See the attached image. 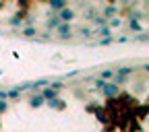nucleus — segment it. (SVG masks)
<instances>
[{"label": "nucleus", "mask_w": 149, "mask_h": 132, "mask_svg": "<svg viewBox=\"0 0 149 132\" xmlns=\"http://www.w3.org/2000/svg\"><path fill=\"white\" fill-rule=\"evenodd\" d=\"M95 85H97V89H100V93L104 97H114V95H118L120 93V87L116 85V83H112V81H95Z\"/></svg>", "instance_id": "nucleus-1"}, {"label": "nucleus", "mask_w": 149, "mask_h": 132, "mask_svg": "<svg viewBox=\"0 0 149 132\" xmlns=\"http://www.w3.org/2000/svg\"><path fill=\"white\" fill-rule=\"evenodd\" d=\"M118 12H120V8H118V4H106V6H102V17H106L108 21L110 19H114V17H118Z\"/></svg>", "instance_id": "nucleus-2"}, {"label": "nucleus", "mask_w": 149, "mask_h": 132, "mask_svg": "<svg viewBox=\"0 0 149 132\" xmlns=\"http://www.w3.org/2000/svg\"><path fill=\"white\" fill-rule=\"evenodd\" d=\"M54 31L58 33V35L62 37V39H68V37L72 35V31H74V29H72V25H70V23H60V25L56 27Z\"/></svg>", "instance_id": "nucleus-3"}, {"label": "nucleus", "mask_w": 149, "mask_h": 132, "mask_svg": "<svg viewBox=\"0 0 149 132\" xmlns=\"http://www.w3.org/2000/svg\"><path fill=\"white\" fill-rule=\"evenodd\" d=\"M56 17L60 19V23H70L72 19H74V10L66 6V8H62L60 12H56Z\"/></svg>", "instance_id": "nucleus-4"}, {"label": "nucleus", "mask_w": 149, "mask_h": 132, "mask_svg": "<svg viewBox=\"0 0 149 132\" xmlns=\"http://www.w3.org/2000/svg\"><path fill=\"white\" fill-rule=\"evenodd\" d=\"M91 35H100V39H108V37H112V29L108 25L95 27V29H91Z\"/></svg>", "instance_id": "nucleus-5"}, {"label": "nucleus", "mask_w": 149, "mask_h": 132, "mask_svg": "<svg viewBox=\"0 0 149 132\" xmlns=\"http://www.w3.org/2000/svg\"><path fill=\"white\" fill-rule=\"evenodd\" d=\"M27 89V85H17V87H13V89H8L6 93H8V99H19L23 95V91Z\"/></svg>", "instance_id": "nucleus-6"}, {"label": "nucleus", "mask_w": 149, "mask_h": 132, "mask_svg": "<svg viewBox=\"0 0 149 132\" xmlns=\"http://www.w3.org/2000/svg\"><path fill=\"white\" fill-rule=\"evenodd\" d=\"M40 95H42L46 101H54V99H58V91H54L52 87H46V89L40 93Z\"/></svg>", "instance_id": "nucleus-7"}, {"label": "nucleus", "mask_w": 149, "mask_h": 132, "mask_svg": "<svg viewBox=\"0 0 149 132\" xmlns=\"http://www.w3.org/2000/svg\"><path fill=\"white\" fill-rule=\"evenodd\" d=\"M48 6H50V10L56 15V12H60L62 8H66V2H64V0H52V2H48Z\"/></svg>", "instance_id": "nucleus-8"}, {"label": "nucleus", "mask_w": 149, "mask_h": 132, "mask_svg": "<svg viewBox=\"0 0 149 132\" xmlns=\"http://www.w3.org/2000/svg\"><path fill=\"white\" fill-rule=\"evenodd\" d=\"M29 103H31V107H42V105L46 103V99H44V97L40 95V93H35V95H33V97L29 99Z\"/></svg>", "instance_id": "nucleus-9"}, {"label": "nucleus", "mask_w": 149, "mask_h": 132, "mask_svg": "<svg viewBox=\"0 0 149 132\" xmlns=\"http://www.w3.org/2000/svg\"><path fill=\"white\" fill-rule=\"evenodd\" d=\"M100 81H110V79H114V70L112 68H104V70H100Z\"/></svg>", "instance_id": "nucleus-10"}, {"label": "nucleus", "mask_w": 149, "mask_h": 132, "mask_svg": "<svg viewBox=\"0 0 149 132\" xmlns=\"http://www.w3.org/2000/svg\"><path fill=\"white\" fill-rule=\"evenodd\" d=\"M58 25H60V19L56 17V15H52V17L48 19V21H46V27H48V29H56Z\"/></svg>", "instance_id": "nucleus-11"}, {"label": "nucleus", "mask_w": 149, "mask_h": 132, "mask_svg": "<svg viewBox=\"0 0 149 132\" xmlns=\"http://www.w3.org/2000/svg\"><path fill=\"white\" fill-rule=\"evenodd\" d=\"M108 27H110V29H120V27H122V19H120V17L110 19V21H108Z\"/></svg>", "instance_id": "nucleus-12"}, {"label": "nucleus", "mask_w": 149, "mask_h": 132, "mask_svg": "<svg viewBox=\"0 0 149 132\" xmlns=\"http://www.w3.org/2000/svg\"><path fill=\"white\" fill-rule=\"evenodd\" d=\"M21 35L23 37H33V35H37V27H23Z\"/></svg>", "instance_id": "nucleus-13"}, {"label": "nucleus", "mask_w": 149, "mask_h": 132, "mask_svg": "<svg viewBox=\"0 0 149 132\" xmlns=\"http://www.w3.org/2000/svg\"><path fill=\"white\" fill-rule=\"evenodd\" d=\"M8 25H10V27H23L25 21H23L21 17H10V19H8Z\"/></svg>", "instance_id": "nucleus-14"}, {"label": "nucleus", "mask_w": 149, "mask_h": 132, "mask_svg": "<svg viewBox=\"0 0 149 132\" xmlns=\"http://www.w3.org/2000/svg\"><path fill=\"white\" fill-rule=\"evenodd\" d=\"M91 21H93V23H95L97 27H104V25H108V19H106V17H102L100 12H97L95 17H93V19H91Z\"/></svg>", "instance_id": "nucleus-15"}, {"label": "nucleus", "mask_w": 149, "mask_h": 132, "mask_svg": "<svg viewBox=\"0 0 149 132\" xmlns=\"http://www.w3.org/2000/svg\"><path fill=\"white\" fill-rule=\"evenodd\" d=\"M50 107H54V109H64V101H60V99H54V101H46Z\"/></svg>", "instance_id": "nucleus-16"}, {"label": "nucleus", "mask_w": 149, "mask_h": 132, "mask_svg": "<svg viewBox=\"0 0 149 132\" xmlns=\"http://www.w3.org/2000/svg\"><path fill=\"white\" fill-rule=\"evenodd\" d=\"M95 15H97V10H95V8H93V6H87V8H85V12H83V19H93Z\"/></svg>", "instance_id": "nucleus-17"}, {"label": "nucleus", "mask_w": 149, "mask_h": 132, "mask_svg": "<svg viewBox=\"0 0 149 132\" xmlns=\"http://www.w3.org/2000/svg\"><path fill=\"white\" fill-rule=\"evenodd\" d=\"M128 29H133V31H141V23L139 21H135V19H128Z\"/></svg>", "instance_id": "nucleus-18"}, {"label": "nucleus", "mask_w": 149, "mask_h": 132, "mask_svg": "<svg viewBox=\"0 0 149 132\" xmlns=\"http://www.w3.org/2000/svg\"><path fill=\"white\" fill-rule=\"evenodd\" d=\"M95 44H97V46H110V44H114V37H108V39H97Z\"/></svg>", "instance_id": "nucleus-19"}, {"label": "nucleus", "mask_w": 149, "mask_h": 132, "mask_svg": "<svg viewBox=\"0 0 149 132\" xmlns=\"http://www.w3.org/2000/svg\"><path fill=\"white\" fill-rule=\"evenodd\" d=\"M128 39H130L128 35H120V37H114V41H118V44H126Z\"/></svg>", "instance_id": "nucleus-20"}, {"label": "nucleus", "mask_w": 149, "mask_h": 132, "mask_svg": "<svg viewBox=\"0 0 149 132\" xmlns=\"http://www.w3.org/2000/svg\"><path fill=\"white\" fill-rule=\"evenodd\" d=\"M135 39H137V41H149V37H147V35H145V33L141 31L139 35H135Z\"/></svg>", "instance_id": "nucleus-21"}, {"label": "nucleus", "mask_w": 149, "mask_h": 132, "mask_svg": "<svg viewBox=\"0 0 149 132\" xmlns=\"http://www.w3.org/2000/svg\"><path fill=\"white\" fill-rule=\"evenodd\" d=\"M8 99V93H6V89H0V101H6Z\"/></svg>", "instance_id": "nucleus-22"}, {"label": "nucleus", "mask_w": 149, "mask_h": 132, "mask_svg": "<svg viewBox=\"0 0 149 132\" xmlns=\"http://www.w3.org/2000/svg\"><path fill=\"white\" fill-rule=\"evenodd\" d=\"M79 31H81V33H83L85 37H89V35H91V29H89V27H81Z\"/></svg>", "instance_id": "nucleus-23"}, {"label": "nucleus", "mask_w": 149, "mask_h": 132, "mask_svg": "<svg viewBox=\"0 0 149 132\" xmlns=\"http://www.w3.org/2000/svg\"><path fill=\"white\" fill-rule=\"evenodd\" d=\"M6 107H8V103H6V101H0V114H4Z\"/></svg>", "instance_id": "nucleus-24"}, {"label": "nucleus", "mask_w": 149, "mask_h": 132, "mask_svg": "<svg viewBox=\"0 0 149 132\" xmlns=\"http://www.w3.org/2000/svg\"><path fill=\"white\" fill-rule=\"evenodd\" d=\"M143 68H145V70L149 72V62H147V64H143Z\"/></svg>", "instance_id": "nucleus-25"}, {"label": "nucleus", "mask_w": 149, "mask_h": 132, "mask_svg": "<svg viewBox=\"0 0 149 132\" xmlns=\"http://www.w3.org/2000/svg\"><path fill=\"white\" fill-rule=\"evenodd\" d=\"M143 33H145V35H147V37H149V29H147V31H143Z\"/></svg>", "instance_id": "nucleus-26"}]
</instances>
